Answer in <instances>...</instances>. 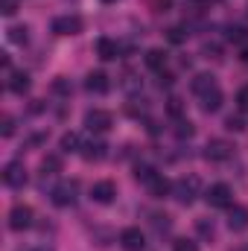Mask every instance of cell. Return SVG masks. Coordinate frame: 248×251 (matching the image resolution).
<instances>
[{"label": "cell", "instance_id": "1", "mask_svg": "<svg viewBox=\"0 0 248 251\" xmlns=\"http://www.w3.org/2000/svg\"><path fill=\"white\" fill-rule=\"evenodd\" d=\"M196 193H198V178L196 176H184V178L173 181V196H175L178 204H193Z\"/></svg>", "mask_w": 248, "mask_h": 251}, {"label": "cell", "instance_id": "2", "mask_svg": "<svg viewBox=\"0 0 248 251\" xmlns=\"http://www.w3.org/2000/svg\"><path fill=\"white\" fill-rule=\"evenodd\" d=\"M85 126H88V131H94V134H105V131L114 126V117H111V111H105V108H91V111L85 114Z\"/></svg>", "mask_w": 248, "mask_h": 251}, {"label": "cell", "instance_id": "3", "mask_svg": "<svg viewBox=\"0 0 248 251\" xmlns=\"http://www.w3.org/2000/svg\"><path fill=\"white\" fill-rule=\"evenodd\" d=\"M204 201L210 204V207H231L234 204V190L228 187V184H210L207 193H204Z\"/></svg>", "mask_w": 248, "mask_h": 251}, {"label": "cell", "instance_id": "4", "mask_svg": "<svg viewBox=\"0 0 248 251\" xmlns=\"http://www.w3.org/2000/svg\"><path fill=\"white\" fill-rule=\"evenodd\" d=\"M76 193H79V184L76 181H62V184L53 187L50 199H53L56 207H70V204H76Z\"/></svg>", "mask_w": 248, "mask_h": 251}, {"label": "cell", "instance_id": "5", "mask_svg": "<svg viewBox=\"0 0 248 251\" xmlns=\"http://www.w3.org/2000/svg\"><path fill=\"white\" fill-rule=\"evenodd\" d=\"M3 184L12 187V190H21L26 184V167L21 161H9L6 170H3Z\"/></svg>", "mask_w": 248, "mask_h": 251}, {"label": "cell", "instance_id": "6", "mask_svg": "<svg viewBox=\"0 0 248 251\" xmlns=\"http://www.w3.org/2000/svg\"><path fill=\"white\" fill-rule=\"evenodd\" d=\"M207 161H228L231 155H234V146L228 143V140H222V137H213V140H207V146H204V152H201Z\"/></svg>", "mask_w": 248, "mask_h": 251}, {"label": "cell", "instance_id": "7", "mask_svg": "<svg viewBox=\"0 0 248 251\" xmlns=\"http://www.w3.org/2000/svg\"><path fill=\"white\" fill-rule=\"evenodd\" d=\"M9 228L12 231H26L32 228V207L29 204H15L9 210Z\"/></svg>", "mask_w": 248, "mask_h": 251}, {"label": "cell", "instance_id": "8", "mask_svg": "<svg viewBox=\"0 0 248 251\" xmlns=\"http://www.w3.org/2000/svg\"><path fill=\"white\" fill-rule=\"evenodd\" d=\"M82 18L79 15H59L56 21H53V32L56 35H79L82 32Z\"/></svg>", "mask_w": 248, "mask_h": 251}, {"label": "cell", "instance_id": "9", "mask_svg": "<svg viewBox=\"0 0 248 251\" xmlns=\"http://www.w3.org/2000/svg\"><path fill=\"white\" fill-rule=\"evenodd\" d=\"M228 228H231L234 234L248 231V207L246 204H231V207H228Z\"/></svg>", "mask_w": 248, "mask_h": 251}, {"label": "cell", "instance_id": "10", "mask_svg": "<svg viewBox=\"0 0 248 251\" xmlns=\"http://www.w3.org/2000/svg\"><path fill=\"white\" fill-rule=\"evenodd\" d=\"M120 246L123 251H143L146 249V237L140 228H123L120 231Z\"/></svg>", "mask_w": 248, "mask_h": 251}, {"label": "cell", "instance_id": "11", "mask_svg": "<svg viewBox=\"0 0 248 251\" xmlns=\"http://www.w3.org/2000/svg\"><path fill=\"white\" fill-rule=\"evenodd\" d=\"M114 196H117V184L114 181H97L94 187H91V199L97 201V204H111L114 201Z\"/></svg>", "mask_w": 248, "mask_h": 251}, {"label": "cell", "instance_id": "12", "mask_svg": "<svg viewBox=\"0 0 248 251\" xmlns=\"http://www.w3.org/2000/svg\"><path fill=\"white\" fill-rule=\"evenodd\" d=\"M85 88H88L91 94H108V88H111L108 73H102V70H91L88 79H85Z\"/></svg>", "mask_w": 248, "mask_h": 251}, {"label": "cell", "instance_id": "13", "mask_svg": "<svg viewBox=\"0 0 248 251\" xmlns=\"http://www.w3.org/2000/svg\"><path fill=\"white\" fill-rule=\"evenodd\" d=\"M222 100H225V94L219 91V85L213 88V91H207L204 97H198V108L204 111V114H213V111H219L222 108Z\"/></svg>", "mask_w": 248, "mask_h": 251}, {"label": "cell", "instance_id": "14", "mask_svg": "<svg viewBox=\"0 0 248 251\" xmlns=\"http://www.w3.org/2000/svg\"><path fill=\"white\" fill-rule=\"evenodd\" d=\"M97 56H99L102 62H114V59L120 56V44H117L114 38H108V35H102V38L97 41Z\"/></svg>", "mask_w": 248, "mask_h": 251}, {"label": "cell", "instance_id": "15", "mask_svg": "<svg viewBox=\"0 0 248 251\" xmlns=\"http://www.w3.org/2000/svg\"><path fill=\"white\" fill-rule=\"evenodd\" d=\"M213 88H216L213 73H198V76H193V82H190V91H193L196 97H204V94L213 91Z\"/></svg>", "mask_w": 248, "mask_h": 251}, {"label": "cell", "instance_id": "16", "mask_svg": "<svg viewBox=\"0 0 248 251\" xmlns=\"http://www.w3.org/2000/svg\"><path fill=\"white\" fill-rule=\"evenodd\" d=\"M29 73H24V70H15V73H9V91L12 94H18V97H24L26 91H29Z\"/></svg>", "mask_w": 248, "mask_h": 251}, {"label": "cell", "instance_id": "17", "mask_svg": "<svg viewBox=\"0 0 248 251\" xmlns=\"http://www.w3.org/2000/svg\"><path fill=\"white\" fill-rule=\"evenodd\" d=\"M105 155H108V146H105V143H99V140H94V143L82 146V158H85L88 164H94V161H102Z\"/></svg>", "mask_w": 248, "mask_h": 251}, {"label": "cell", "instance_id": "18", "mask_svg": "<svg viewBox=\"0 0 248 251\" xmlns=\"http://www.w3.org/2000/svg\"><path fill=\"white\" fill-rule=\"evenodd\" d=\"M146 187H149V196H155V199H164L167 193H173V181H170V178H164V176H155V178H152Z\"/></svg>", "mask_w": 248, "mask_h": 251}, {"label": "cell", "instance_id": "19", "mask_svg": "<svg viewBox=\"0 0 248 251\" xmlns=\"http://www.w3.org/2000/svg\"><path fill=\"white\" fill-rule=\"evenodd\" d=\"M146 67L161 73V70L167 67V50H161V47H152V50L146 53Z\"/></svg>", "mask_w": 248, "mask_h": 251}, {"label": "cell", "instance_id": "20", "mask_svg": "<svg viewBox=\"0 0 248 251\" xmlns=\"http://www.w3.org/2000/svg\"><path fill=\"white\" fill-rule=\"evenodd\" d=\"M59 146H62L64 155H70V152H82V137H79L76 131H64L62 140H59Z\"/></svg>", "mask_w": 248, "mask_h": 251}, {"label": "cell", "instance_id": "21", "mask_svg": "<svg viewBox=\"0 0 248 251\" xmlns=\"http://www.w3.org/2000/svg\"><path fill=\"white\" fill-rule=\"evenodd\" d=\"M56 173H62V155H47L41 161V176L47 178V176H56Z\"/></svg>", "mask_w": 248, "mask_h": 251}, {"label": "cell", "instance_id": "22", "mask_svg": "<svg viewBox=\"0 0 248 251\" xmlns=\"http://www.w3.org/2000/svg\"><path fill=\"white\" fill-rule=\"evenodd\" d=\"M9 41L24 47V44L29 41V29H26V26H12V29H9Z\"/></svg>", "mask_w": 248, "mask_h": 251}, {"label": "cell", "instance_id": "23", "mask_svg": "<svg viewBox=\"0 0 248 251\" xmlns=\"http://www.w3.org/2000/svg\"><path fill=\"white\" fill-rule=\"evenodd\" d=\"M193 134H196V126L190 123V120H178V123H175V137H178V140H190V137H193Z\"/></svg>", "mask_w": 248, "mask_h": 251}, {"label": "cell", "instance_id": "24", "mask_svg": "<svg viewBox=\"0 0 248 251\" xmlns=\"http://www.w3.org/2000/svg\"><path fill=\"white\" fill-rule=\"evenodd\" d=\"M155 176H158V173H155L152 167H146V164H140V167H134V178H137V181H143V184H149V181H152Z\"/></svg>", "mask_w": 248, "mask_h": 251}, {"label": "cell", "instance_id": "25", "mask_svg": "<svg viewBox=\"0 0 248 251\" xmlns=\"http://www.w3.org/2000/svg\"><path fill=\"white\" fill-rule=\"evenodd\" d=\"M152 225H155V231H158V234H167L173 222H170V216H167V213H155V216H152Z\"/></svg>", "mask_w": 248, "mask_h": 251}, {"label": "cell", "instance_id": "26", "mask_svg": "<svg viewBox=\"0 0 248 251\" xmlns=\"http://www.w3.org/2000/svg\"><path fill=\"white\" fill-rule=\"evenodd\" d=\"M149 9H152V12H158V15H164V12H170V9H173V0H149Z\"/></svg>", "mask_w": 248, "mask_h": 251}, {"label": "cell", "instance_id": "27", "mask_svg": "<svg viewBox=\"0 0 248 251\" xmlns=\"http://www.w3.org/2000/svg\"><path fill=\"white\" fill-rule=\"evenodd\" d=\"M167 38H170L173 44H181V41H187V32L181 26H173V29H167Z\"/></svg>", "mask_w": 248, "mask_h": 251}, {"label": "cell", "instance_id": "28", "mask_svg": "<svg viewBox=\"0 0 248 251\" xmlns=\"http://www.w3.org/2000/svg\"><path fill=\"white\" fill-rule=\"evenodd\" d=\"M167 111H170V117H181V111H184L181 100H178V97H173V100L167 102Z\"/></svg>", "mask_w": 248, "mask_h": 251}, {"label": "cell", "instance_id": "29", "mask_svg": "<svg viewBox=\"0 0 248 251\" xmlns=\"http://www.w3.org/2000/svg\"><path fill=\"white\" fill-rule=\"evenodd\" d=\"M173 251H198V243H193V240H175Z\"/></svg>", "mask_w": 248, "mask_h": 251}, {"label": "cell", "instance_id": "30", "mask_svg": "<svg viewBox=\"0 0 248 251\" xmlns=\"http://www.w3.org/2000/svg\"><path fill=\"white\" fill-rule=\"evenodd\" d=\"M0 134H3V137H12V134H15V120H12L9 114H3V128H0Z\"/></svg>", "mask_w": 248, "mask_h": 251}, {"label": "cell", "instance_id": "31", "mask_svg": "<svg viewBox=\"0 0 248 251\" xmlns=\"http://www.w3.org/2000/svg\"><path fill=\"white\" fill-rule=\"evenodd\" d=\"M0 12L9 18V15H15L18 12V0H0Z\"/></svg>", "mask_w": 248, "mask_h": 251}, {"label": "cell", "instance_id": "32", "mask_svg": "<svg viewBox=\"0 0 248 251\" xmlns=\"http://www.w3.org/2000/svg\"><path fill=\"white\" fill-rule=\"evenodd\" d=\"M237 105H240V111H248V85L240 88V94H237Z\"/></svg>", "mask_w": 248, "mask_h": 251}, {"label": "cell", "instance_id": "33", "mask_svg": "<svg viewBox=\"0 0 248 251\" xmlns=\"http://www.w3.org/2000/svg\"><path fill=\"white\" fill-rule=\"evenodd\" d=\"M196 225H198V234H201V237H213V222H207V219H198Z\"/></svg>", "mask_w": 248, "mask_h": 251}, {"label": "cell", "instance_id": "34", "mask_svg": "<svg viewBox=\"0 0 248 251\" xmlns=\"http://www.w3.org/2000/svg\"><path fill=\"white\" fill-rule=\"evenodd\" d=\"M228 38H231V41H246L248 35H246L243 26H231V29H228Z\"/></svg>", "mask_w": 248, "mask_h": 251}, {"label": "cell", "instance_id": "35", "mask_svg": "<svg viewBox=\"0 0 248 251\" xmlns=\"http://www.w3.org/2000/svg\"><path fill=\"white\" fill-rule=\"evenodd\" d=\"M53 91H56V94H70V82H67V79H56V82H53Z\"/></svg>", "mask_w": 248, "mask_h": 251}, {"label": "cell", "instance_id": "36", "mask_svg": "<svg viewBox=\"0 0 248 251\" xmlns=\"http://www.w3.org/2000/svg\"><path fill=\"white\" fill-rule=\"evenodd\" d=\"M225 128H231V131H243L246 123H243L240 117H228V120H225Z\"/></svg>", "mask_w": 248, "mask_h": 251}, {"label": "cell", "instance_id": "37", "mask_svg": "<svg viewBox=\"0 0 248 251\" xmlns=\"http://www.w3.org/2000/svg\"><path fill=\"white\" fill-rule=\"evenodd\" d=\"M123 88H125V91H134V88H140V82H137V79H134L131 73H125V82H123Z\"/></svg>", "mask_w": 248, "mask_h": 251}, {"label": "cell", "instance_id": "38", "mask_svg": "<svg viewBox=\"0 0 248 251\" xmlns=\"http://www.w3.org/2000/svg\"><path fill=\"white\" fill-rule=\"evenodd\" d=\"M243 62L248 64V44H246V47H243Z\"/></svg>", "mask_w": 248, "mask_h": 251}, {"label": "cell", "instance_id": "39", "mask_svg": "<svg viewBox=\"0 0 248 251\" xmlns=\"http://www.w3.org/2000/svg\"><path fill=\"white\" fill-rule=\"evenodd\" d=\"M102 3H117V0H102Z\"/></svg>", "mask_w": 248, "mask_h": 251}, {"label": "cell", "instance_id": "40", "mask_svg": "<svg viewBox=\"0 0 248 251\" xmlns=\"http://www.w3.org/2000/svg\"><path fill=\"white\" fill-rule=\"evenodd\" d=\"M38 251H53V249H38Z\"/></svg>", "mask_w": 248, "mask_h": 251}, {"label": "cell", "instance_id": "41", "mask_svg": "<svg viewBox=\"0 0 248 251\" xmlns=\"http://www.w3.org/2000/svg\"><path fill=\"white\" fill-rule=\"evenodd\" d=\"M240 251H248V246H246V249H240Z\"/></svg>", "mask_w": 248, "mask_h": 251}]
</instances>
